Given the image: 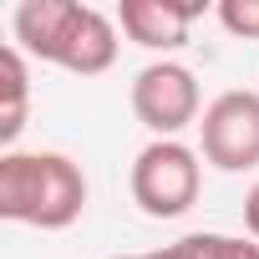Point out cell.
<instances>
[{
  "label": "cell",
  "mask_w": 259,
  "mask_h": 259,
  "mask_svg": "<svg viewBox=\"0 0 259 259\" xmlns=\"http://www.w3.org/2000/svg\"><path fill=\"white\" fill-rule=\"evenodd\" d=\"M11 36L26 56L61 66L71 76H102L117 61V21L81 0H21Z\"/></svg>",
  "instance_id": "obj_1"
},
{
  "label": "cell",
  "mask_w": 259,
  "mask_h": 259,
  "mask_svg": "<svg viewBox=\"0 0 259 259\" xmlns=\"http://www.w3.org/2000/svg\"><path fill=\"white\" fill-rule=\"evenodd\" d=\"M87 208V173L76 158L36 148L0 153V219L31 229H71Z\"/></svg>",
  "instance_id": "obj_2"
},
{
  "label": "cell",
  "mask_w": 259,
  "mask_h": 259,
  "mask_svg": "<svg viewBox=\"0 0 259 259\" xmlns=\"http://www.w3.org/2000/svg\"><path fill=\"white\" fill-rule=\"evenodd\" d=\"M127 188L148 219H183L203 193V153L178 138H153L133 158Z\"/></svg>",
  "instance_id": "obj_3"
},
{
  "label": "cell",
  "mask_w": 259,
  "mask_h": 259,
  "mask_svg": "<svg viewBox=\"0 0 259 259\" xmlns=\"http://www.w3.org/2000/svg\"><path fill=\"white\" fill-rule=\"evenodd\" d=\"M198 153L219 173L259 168V92H219L198 117Z\"/></svg>",
  "instance_id": "obj_4"
},
{
  "label": "cell",
  "mask_w": 259,
  "mask_h": 259,
  "mask_svg": "<svg viewBox=\"0 0 259 259\" xmlns=\"http://www.w3.org/2000/svg\"><path fill=\"white\" fill-rule=\"evenodd\" d=\"M133 117L148 127L153 138H178L183 127H193L203 117V92H198V76L183 66V61H148L138 76H133Z\"/></svg>",
  "instance_id": "obj_5"
},
{
  "label": "cell",
  "mask_w": 259,
  "mask_h": 259,
  "mask_svg": "<svg viewBox=\"0 0 259 259\" xmlns=\"http://www.w3.org/2000/svg\"><path fill=\"white\" fill-rule=\"evenodd\" d=\"M198 6H173V0H122L117 11V31L143 46V51H183L188 46V26H193Z\"/></svg>",
  "instance_id": "obj_6"
},
{
  "label": "cell",
  "mask_w": 259,
  "mask_h": 259,
  "mask_svg": "<svg viewBox=\"0 0 259 259\" xmlns=\"http://www.w3.org/2000/svg\"><path fill=\"white\" fill-rule=\"evenodd\" d=\"M26 112H31V66H26V51L11 41L0 46V148L6 153H16Z\"/></svg>",
  "instance_id": "obj_7"
},
{
  "label": "cell",
  "mask_w": 259,
  "mask_h": 259,
  "mask_svg": "<svg viewBox=\"0 0 259 259\" xmlns=\"http://www.w3.org/2000/svg\"><path fill=\"white\" fill-rule=\"evenodd\" d=\"M198 259H259V239L244 234H188Z\"/></svg>",
  "instance_id": "obj_8"
},
{
  "label": "cell",
  "mask_w": 259,
  "mask_h": 259,
  "mask_svg": "<svg viewBox=\"0 0 259 259\" xmlns=\"http://www.w3.org/2000/svg\"><path fill=\"white\" fill-rule=\"evenodd\" d=\"M219 26L239 41H259V0H219Z\"/></svg>",
  "instance_id": "obj_9"
},
{
  "label": "cell",
  "mask_w": 259,
  "mask_h": 259,
  "mask_svg": "<svg viewBox=\"0 0 259 259\" xmlns=\"http://www.w3.org/2000/svg\"><path fill=\"white\" fill-rule=\"evenodd\" d=\"M112 259H198V254H193V244L183 234L178 244H163V249H148V254H112Z\"/></svg>",
  "instance_id": "obj_10"
},
{
  "label": "cell",
  "mask_w": 259,
  "mask_h": 259,
  "mask_svg": "<svg viewBox=\"0 0 259 259\" xmlns=\"http://www.w3.org/2000/svg\"><path fill=\"white\" fill-rule=\"evenodd\" d=\"M244 229H249V239H259V178H254V188L244 193Z\"/></svg>",
  "instance_id": "obj_11"
}]
</instances>
